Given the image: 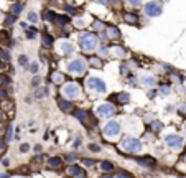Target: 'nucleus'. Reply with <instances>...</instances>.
I'll use <instances>...</instances> for the list:
<instances>
[{
    "label": "nucleus",
    "instance_id": "1",
    "mask_svg": "<svg viewBox=\"0 0 186 178\" xmlns=\"http://www.w3.org/2000/svg\"><path fill=\"white\" fill-rule=\"evenodd\" d=\"M79 46L83 48L84 51H94L97 46H99V38L97 35L87 31V33H83L81 38H79Z\"/></svg>",
    "mask_w": 186,
    "mask_h": 178
},
{
    "label": "nucleus",
    "instance_id": "2",
    "mask_svg": "<svg viewBox=\"0 0 186 178\" xmlns=\"http://www.w3.org/2000/svg\"><path fill=\"white\" fill-rule=\"evenodd\" d=\"M68 71L73 74H84L86 73V61L81 58H76L68 64Z\"/></svg>",
    "mask_w": 186,
    "mask_h": 178
},
{
    "label": "nucleus",
    "instance_id": "3",
    "mask_svg": "<svg viewBox=\"0 0 186 178\" xmlns=\"http://www.w3.org/2000/svg\"><path fill=\"white\" fill-rule=\"evenodd\" d=\"M63 96L68 97V99L79 97V96H81V87H79L76 83H68L66 86L63 87Z\"/></svg>",
    "mask_w": 186,
    "mask_h": 178
},
{
    "label": "nucleus",
    "instance_id": "4",
    "mask_svg": "<svg viewBox=\"0 0 186 178\" xmlns=\"http://www.w3.org/2000/svg\"><path fill=\"white\" fill-rule=\"evenodd\" d=\"M122 147H124V149L127 150V152H138V150L142 149V142L138 140V139L128 137V139H125V140H124Z\"/></svg>",
    "mask_w": 186,
    "mask_h": 178
},
{
    "label": "nucleus",
    "instance_id": "5",
    "mask_svg": "<svg viewBox=\"0 0 186 178\" xmlns=\"http://www.w3.org/2000/svg\"><path fill=\"white\" fill-rule=\"evenodd\" d=\"M161 4L160 2H150V4L145 5V13H147V17H158L161 15Z\"/></svg>",
    "mask_w": 186,
    "mask_h": 178
},
{
    "label": "nucleus",
    "instance_id": "6",
    "mask_svg": "<svg viewBox=\"0 0 186 178\" xmlns=\"http://www.w3.org/2000/svg\"><path fill=\"white\" fill-rule=\"evenodd\" d=\"M87 86L91 87V89H94V91H97V92H105L107 91L105 83L99 78H89L87 79Z\"/></svg>",
    "mask_w": 186,
    "mask_h": 178
},
{
    "label": "nucleus",
    "instance_id": "7",
    "mask_svg": "<svg viewBox=\"0 0 186 178\" xmlns=\"http://www.w3.org/2000/svg\"><path fill=\"white\" fill-rule=\"evenodd\" d=\"M119 132H120V124L115 122V120L107 122L105 127H104V134H105L107 137H115V135H119Z\"/></svg>",
    "mask_w": 186,
    "mask_h": 178
},
{
    "label": "nucleus",
    "instance_id": "8",
    "mask_svg": "<svg viewBox=\"0 0 186 178\" xmlns=\"http://www.w3.org/2000/svg\"><path fill=\"white\" fill-rule=\"evenodd\" d=\"M97 114H99L100 117H112L114 114H115V107L112 106V104H100L99 107H97Z\"/></svg>",
    "mask_w": 186,
    "mask_h": 178
},
{
    "label": "nucleus",
    "instance_id": "9",
    "mask_svg": "<svg viewBox=\"0 0 186 178\" xmlns=\"http://www.w3.org/2000/svg\"><path fill=\"white\" fill-rule=\"evenodd\" d=\"M165 144L168 147H171V149H178V147H181L183 139L180 135H176V134H170V135L165 137Z\"/></svg>",
    "mask_w": 186,
    "mask_h": 178
},
{
    "label": "nucleus",
    "instance_id": "10",
    "mask_svg": "<svg viewBox=\"0 0 186 178\" xmlns=\"http://www.w3.org/2000/svg\"><path fill=\"white\" fill-rule=\"evenodd\" d=\"M135 162L142 167H153L155 165V160H153L152 157H137Z\"/></svg>",
    "mask_w": 186,
    "mask_h": 178
},
{
    "label": "nucleus",
    "instance_id": "11",
    "mask_svg": "<svg viewBox=\"0 0 186 178\" xmlns=\"http://www.w3.org/2000/svg\"><path fill=\"white\" fill-rule=\"evenodd\" d=\"M140 83L143 84V86H148V87H152V86H155V84H157V78H155V76H150V74H147V76H142Z\"/></svg>",
    "mask_w": 186,
    "mask_h": 178
},
{
    "label": "nucleus",
    "instance_id": "12",
    "mask_svg": "<svg viewBox=\"0 0 186 178\" xmlns=\"http://www.w3.org/2000/svg\"><path fill=\"white\" fill-rule=\"evenodd\" d=\"M58 106H59V109L61 111H64V112H69L71 109H73V102L71 101H66V99H58Z\"/></svg>",
    "mask_w": 186,
    "mask_h": 178
},
{
    "label": "nucleus",
    "instance_id": "13",
    "mask_svg": "<svg viewBox=\"0 0 186 178\" xmlns=\"http://www.w3.org/2000/svg\"><path fill=\"white\" fill-rule=\"evenodd\" d=\"M61 50H63V53H66V54H71L73 51H74V46L71 45L69 41H63L61 43Z\"/></svg>",
    "mask_w": 186,
    "mask_h": 178
},
{
    "label": "nucleus",
    "instance_id": "14",
    "mask_svg": "<svg viewBox=\"0 0 186 178\" xmlns=\"http://www.w3.org/2000/svg\"><path fill=\"white\" fill-rule=\"evenodd\" d=\"M74 117H76V119H79L81 122H86V120H87V112L83 111V109H78V111H74Z\"/></svg>",
    "mask_w": 186,
    "mask_h": 178
},
{
    "label": "nucleus",
    "instance_id": "15",
    "mask_svg": "<svg viewBox=\"0 0 186 178\" xmlns=\"http://www.w3.org/2000/svg\"><path fill=\"white\" fill-rule=\"evenodd\" d=\"M51 81L56 83V84H61L63 81H64V76H63L61 73H58V71H54L53 74H51Z\"/></svg>",
    "mask_w": 186,
    "mask_h": 178
},
{
    "label": "nucleus",
    "instance_id": "16",
    "mask_svg": "<svg viewBox=\"0 0 186 178\" xmlns=\"http://www.w3.org/2000/svg\"><path fill=\"white\" fill-rule=\"evenodd\" d=\"M41 40H43V45H45L46 48H50V46L53 45V36L48 35V33H43L41 35Z\"/></svg>",
    "mask_w": 186,
    "mask_h": 178
},
{
    "label": "nucleus",
    "instance_id": "17",
    "mask_svg": "<svg viewBox=\"0 0 186 178\" xmlns=\"http://www.w3.org/2000/svg\"><path fill=\"white\" fill-rule=\"evenodd\" d=\"M61 158L59 157H53V158H50V160H48V165L51 167V168H58V167H61Z\"/></svg>",
    "mask_w": 186,
    "mask_h": 178
},
{
    "label": "nucleus",
    "instance_id": "18",
    "mask_svg": "<svg viewBox=\"0 0 186 178\" xmlns=\"http://www.w3.org/2000/svg\"><path fill=\"white\" fill-rule=\"evenodd\" d=\"M69 173L74 175V177H78V175H84V170L81 168V167H78V165H73L69 168Z\"/></svg>",
    "mask_w": 186,
    "mask_h": 178
},
{
    "label": "nucleus",
    "instance_id": "19",
    "mask_svg": "<svg viewBox=\"0 0 186 178\" xmlns=\"http://www.w3.org/2000/svg\"><path fill=\"white\" fill-rule=\"evenodd\" d=\"M56 17H58V15L54 12H51V10H46L45 12V20L46 21H56Z\"/></svg>",
    "mask_w": 186,
    "mask_h": 178
},
{
    "label": "nucleus",
    "instance_id": "20",
    "mask_svg": "<svg viewBox=\"0 0 186 178\" xmlns=\"http://www.w3.org/2000/svg\"><path fill=\"white\" fill-rule=\"evenodd\" d=\"M15 21H17V15H15V13H10V15H7V18H5V25L10 26V25H13Z\"/></svg>",
    "mask_w": 186,
    "mask_h": 178
},
{
    "label": "nucleus",
    "instance_id": "21",
    "mask_svg": "<svg viewBox=\"0 0 186 178\" xmlns=\"http://www.w3.org/2000/svg\"><path fill=\"white\" fill-rule=\"evenodd\" d=\"M107 33H109V36H110V38H117V36H120V31L115 28V26H109V28H107Z\"/></svg>",
    "mask_w": 186,
    "mask_h": 178
},
{
    "label": "nucleus",
    "instance_id": "22",
    "mask_svg": "<svg viewBox=\"0 0 186 178\" xmlns=\"http://www.w3.org/2000/svg\"><path fill=\"white\" fill-rule=\"evenodd\" d=\"M56 23L66 25V23H69V17H68V15H58V17H56Z\"/></svg>",
    "mask_w": 186,
    "mask_h": 178
},
{
    "label": "nucleus",
    "instance_id": "23",
    "mask_svg": "<svg viewBox=\"0 0 186 178\" xmlns=\"http://www.w3.org/2000/svg\"><path fill=\"white\" fill-rule=\"evenodd\" d=\"M0 59H2V61H10L9 50H0Z\"/></svg>",
    "mask_w": 186,
    "mask_h": 178
},
{
    "label": "nucleus",
    "instance_id": "24",
    "mask_svg": "<svg viewBox=\"0 0 186 178\" xmlns=\"http://www.w3.org/2000/svg\"><path fill=\"white\" fill-rule=\"evenodd\" d=\"M100 168H102L104 172H110V170H114V165H112L110 162H102V163H100Z\"/></svg>",
    "mask_w": 186,
    "mask_h": 178
},
{
    "label": "nucleus",
    "instance_id": "25",
    "mask_svg": "<svg viewBox=\"0 0 186 178\" xmlns=\"http://www.w3.org/2000/svg\"><path fill=\"white\" fill-rule=\"evenodd\" d=\"M117 99L120 101V102H128V101H130V97H128V94L127 92H120V94H117Z\"/></svg>",
    "mask_w": 186,
    "mask_h": 178
},
{
    "label": "nucleus",
    "instance_id": "26",
    "mask_svg": "<svg viewBox=\"0 0 186 178\" xmlns=\"http://www.w3.org/2000/svg\"><path fill=\"white\" fill-rule=\"evenodd\" d=\"M21 10H23V5L21 4H13L12 5V13H15V15H18Z\"/></svg>",
    "mask_w": 186,
    "mask_h": 178
},
{
    "label": "nucleus",
    "instance_id": "27",
    "mask_svg": "<svg viewBox=\"0 0 186 178\" xmlns=\"http://www.w3.org/2000/svg\"><path fill=\"white\" fill-rule=\"evenodd\" d=\"M38 20H40L38 13H35V12H30V13H28V21H31V23H36Z\"/></svg>",
    "mask_w": 186,
    "mask_h": 178
},
{
    "label": "nucleus",
    "instance_id": "28",
    "mask_svg": "<svg viewBox=\"0 0 186 178\" xmlns=\"http://www.w3.org/2000/svg\"><path fill=\"white\" fill-rule=\"evenodd\" d=\"M125 20H127L128 23H135L137 21V15L135 13H127V15H125Z\"/></svg>",
    "mask_w": 186,
    "mask_h": 178
},
{
    "label": "nucleus",
    "instance_id": "29",
    "mask_svg": "<svg viewBox=\"0 0 186 178\" xmlns=\"http://www.w3.org/2000/svg\"><path fill=\"white\" fill-rule=\"evenodd\" d=\"M18 63H20L21 66H28V58H26L25 54H21L20 58H18Z\"/></svg>",
    "mask_w": 186,
    "mask_h": 178
},
{
    "label": "nucleus",
    "instance_id": "30",
    "mask_svg": "<svg viewBox=\"0 0 186 178\" xmlns=\"http://www.w3.org/2000/svg\"><path fill=\"white\" fill-rule=\"evenodd\" d=\"M38 35V30L36 28H28V33H26V36L28 38H35Z\"/></svg>",
    "mask_w": 186,
    "mask_h": 178
},
{
    "label": "nucleus",
    "instance_id": "31",
    "mask_svg": "<svg viewBox=\"0 0 186 178\" xmlns=\"http://www.w3.org/2000/svg\"><path fill=\"white\" fill-rule=\"evenodd\" d=\"M107 54H109V50L105 48V46H102V48L99 50V56H100V58H104V56H107Z\"/></svg>",
    "mask_w": 186,
    "mask_h": 178
},
{
    "label": "nucleus",
    "instance_id": "32",
    "mask_svg": "<svg viewBox=\"0 0 186 178\" xmlns=\"http://www.w3.org/2000/svg\"><path fill=\"white\" fill-rule=\"evenodd\" d=\"M46 92H48V91H46L45 87L38 89V91H36V97H45V94H46Z\"/></svg>",
    "mask_w": 186,
    "mask_h": 178
},
{
    "label": "nucleus",
    "instance_id": "33",
    "mask_svg": "<svg viewBox=\"0 0 186 178\" xmlns=\"http://www.w3.org/2000/svg\"><path fill=\"white\" fill-rule=\"evenodd\" d=\"M30 71L36 74V73H38V63H31V64H30Z\"/></svg>",
    "mask_w": 186,
    "mask_h": 178
},
{
    "label": "nucleus",
    "instance_id": "34",
    "mask_svg": "<svg viewBox=\"0 0 186 178\" xmlns=\"http://www.w3.org/2000/svg\"><path fill=\"white\" fill-rule=\"evenodd\" d=\"M84 165H86V167H94V163H95V162L94 160H91V158H84Z\"/></svg>",
    "mask_w": 186,
    "mask_h": 178
},
{
    "label": "nucleus",
    "instance_id": "35",
    "mask_svg": "<svg viewBox=\"0 0 186 178\" xmlns=\"http://www.w3.org/2000/svg\"><path fill=\"white\" fill-rule=\"evenodd\" d=\"M115 53H117V56H125V54H127L124 48H119V46L115 48Z\"/></svg>",
    "mask_w": 186,
    "mask_h": 178
},
{
    "label": "nucleus",
    "instance_id": "36",
    "mask_svg": "<svg viewBox=\"0 0 186 178\" xmlns=\"http://www.w3.org/2000/svg\"><path fill=\"white\" fill-rule=\"evenodd\" d=\"M94 28L95 30H102L104 28V23H102V21H99V20H95L94 21Z\"/></svg>",
    "mask_w": 186,
    "mask_h": 178
},
{
    "label": "nucleus",
    "instance_id": "37",
    "mask_svg": "<svg viewBox=\"0 0 186 178\" xmlns=\"http://www.w3.org/2000/svg\"><path fill=\"white\" fill-rule=\"evenodd\" d=\"M30 150V145L28 144H21V147H20V152L21 153H26Z\"/></svg>",
    "mask_w": 186,
    "mask_h": 178
},
{
    "label": "nucleus",
    "instance_id": "38",
    "mask_svg": "<svg viewBox=\"0 0 186 178\" xmlns=\"http://www.w3.org/2000/svg\"><path fill=\"white\" fill-rule=\"evenodd\" d=\"M117 178H132V177H130L127 172H119V173H117Z\"/></svg>",
    "mask_w": 186,
    "mask_h": 178
},
{
    "label": "nucleus",
    "instance_id": "39",
    "mask_svg": "<svg viewBox=\"0 0 186 178\" xmlns=\"http://www.w3.org/2000/svg\"><path fill=\"white\" fill-rule=\"evenodd\" d=\"M89 150H91V152H99L100 147H99V145H95V144H91V145H89Z\"/></svg>",
    "mask_w": 186,
    "mask_h": 178
},
{
    "label": "nucleus",
    "instance_id": "40",
    "mask_svg": "<svg viewBox=\"0 0 186 178\" xmlns=\"http://www.w3.org/2000/svg\"><path fill=\"white\" fill-rule=\"evenodd\" d=\"M178 112H180L181 116H185V114H186V104H181V106H180V109H178Z\"/></svg>",
    "mask_w": 186,
    "mask_h": 178
},
{
    "label": "nucleus",
    "instance_id": "41",
    "mask_svg": "<svg viewBox=\"0 0 186 178\" xmlns=\"http://www.w3.org/2000/svg\"><path fill=\"white\" fill-rule=\"evenodd\" d=\"M91 64H94V66L100 68V59H97V58H94V59H92V58H91Z\"/></svg>",
    "mask_w": 186,
    "mask_h": 178
},
{
    "label": "nucleus",
    "instance_id": "42",
    "mask_svg": "<svg viewBox=\"0 0 186 178\" xmlns=\"http://www.w3.org/2000/svg\"><path fill=\"white\" fill-rule=\"evenodd\" d=\"M128 4L133 5V7H138V5L142 4V0H128Z\"/></svg>",
    "mask_w": 186,
    "mask_h": 178
},
{
    "label": "nucleus",
    "instance_id": "43",
    "mask_svg": "<svg viewBox=\"0 0 186 178\" xmlns=\"http://www.w3.org/2000/svg\"><path fill=\"white\" fill-rule=\"evenodd\" d=\"M12 140V125L9 127V130H7V142Z\"/></svg>",
    "mask_w": 186,
    "mask_h": 178
},
{
    "label": "nucleus",
    "instance_id": "44",
    "mask_svg": "<svg viewBox=\"0 0 186 178\" xmlns=\"http://www.w3.org/2000/svg\"><path fill=\"white\" fill-rule=\"evenodd\" d=\"M160 92H161V94H168L170 89H168L166 86H161V87H160Z\"/></svg>",
    "mask_w": 186,
    "mask_h": 178
},
{
    "label": "nucleus",
    "instance_id": "45",
    "mask_svg": "<svg viewBox=\"0 0 186 178\" xmlns=\"http://www.w3.org/2000/svg\"><path fill=\"white\" fill-rule=\"evenodd\" d=\"M40 83H41V78H38L36 76V78L33 79V86H40Z\"/></svg>",
    "mask_w": 186,
    "mask_h": 178
},
{
    "label": "nucleus",
    "instance_id": "46",
    "mask_svg": "<svg viewBox=\"0 0 186 178\" xmlns=\"http://www.w3.org/2000/svg\"><path fill=\"white\" fill-rule=\"evenodd\" d=\"M5 144H7V140H2V139H0V150L5 149Z\"/></svg>",
    "mask_w": 186,
    "mask_h": 178
},
{
    "label": "nucleus",
    "instance_id": "47",
    "mask_svg": "<svg viewBox=\"0 0 186 178\" xmlns=\"http://www.w3.org/2000/svg\"><path fill=\"white\" fill-rule=\"evenodd\" d=\"M0 79H2V81H4V84H9V83H10V79L7 78V76H2V78H0Z\"/></svg>",
    "mask_w": 186,
    "mask_h": 178
},
{
    "label": "nucleus",
    "instance_id": "48",
    "mask_svg": "<svg viewBox=\"0 0 186 178\" xmlns=\"http://www.w3.org/2000/svg\"><path fill=\"white\" fill-rule=\"evenodd\" d=\"M2 163H4L5 167H9L10 165V160H9V158H4V160H2Z\"/></svg>",
    "mask_w": 186,
    "mask_h": 178
},
{
    "label": "nucleus",
    "instance_id": "49",
    "mask_svg": "<svg viewBox=\"0 0 186 178\" xmlns=\"http://www.w3.org/2000/svg\"><path fill=\"white\" fill-rule=\"evenodd\" d=\"M97 4H102V5H107L109 4V0H95Z\"/></svg>",
    "mask_w": 186,
    "mask_h": 178
},
{
    "label": "nucleus",
    "instance_id": "50",
    "mask_svg": "<svg viewBox=\"0 0 186 178\" xmlns=\"http://www.w3.org/2000/svg\"><path fill=\"white\" fill-rule=\"evenodd\" d=\"M153 129H155V130H160V129H161V124H153Z\"/></svg>",
    "mask_w": 186,
    "mask_h": 178
},
{
    "label": "nucleus",
    "instance_id": "51",
    "mask_svg": "<svg viewBox=\"0 0 186 178\" xmlns=\"http://www.w3.org/2000/svg\"><path fill=\"white\" fill-rule=\"evenodd\" d=\"M35 152H36V153L41 152V145H36V147H35Z\"/></svg>",
    "mask_w": 186,
    "mask_h": 178
},
{
    "label": "nucleus",
    "instance_id": "52",
    "mask_svg": "<svg viewBox=\"0 0 186 178\" xmlns=\"http://www.w3.org/2000/svg\"><path fill=\"white\" fill-rule=\"evenodd\" d=\"M78 145H81V139H76L74 140V147H78Z\"/></svg>",
    "mask_w": 186,
    "mask_h": 178
},
{
    "label": "nucleus",
    "instance_id": "53",
    "mask_svg": "<svg viewBox=\"0 0 186 178\" xmlns=\"http://www.w3.org/2000/svg\"><path fill=\"white\" fill-rule=\"evenodd\" d=\"M173 106H166V111H168V112H173Z\"/></svg>",
    "mask_w": 186,
    "mask_h": 178
},
{
    "label": "nucleus",
    "instance_id": "54",
    "mask_svg": "<svg viewBox=\"0 0 186 178\" xmlns=\"http://www.w3.org/2000/svg\"><path fill=\"white\" fill-rule=\"evenodd\" d=\"M0 178H9V175H5V173H4V175H0Z\"/></svg>",
    "mask_w": 186,
    "mask_h": 178
},
{
    "label": "nucleus",
    "instance_id": "55",
    "mask_svg": "<svg viewBox=\"0 0 186 178\" xmlns=\"http://www.w3.org/2000/svg\"><path fill=\"white\" fill-rule=\"evenodd\" d=\"M104 178H110V177H104Z\"/></svg>",
    "mask_w": 186,
    "mask_h": 178
},
{
    "label": "nucleus",
    "instance_id": "56",
    "mask_svg": "<svg viewBox=\"0 0 186 178\" xmlns=\"http://www.w3.org/2000/svg\"><path fill=\"white\" fill-rule=\"evenodd\" d=\"M185 130H186V127H185Z\"/></svg>",
    "mask_w": 186,
    "mask_h": 178
}]
</instances>
